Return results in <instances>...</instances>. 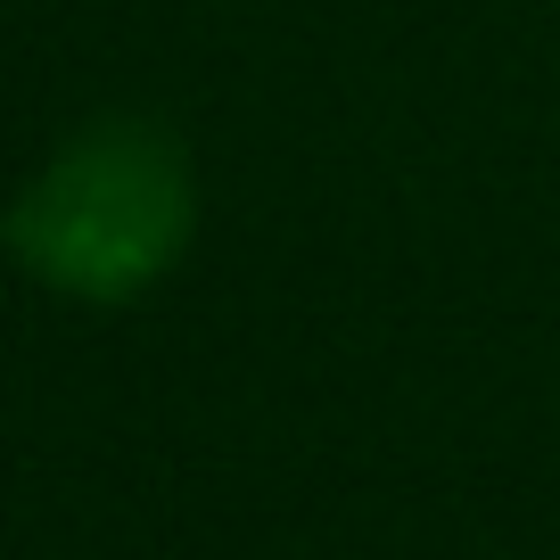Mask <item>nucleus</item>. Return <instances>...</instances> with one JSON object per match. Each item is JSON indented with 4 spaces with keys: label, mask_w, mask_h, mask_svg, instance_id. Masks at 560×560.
Segmentation results:
<instances>
[{
    "label": "nucleus",
    "mask_w": 560,
    "mask_h": 560,
    "mask_svg": "<svg viewBox=\"0 0 560 560\" xmlns=\"http://www.w3.org/2000/svg\"><path fill=\"white\" fill-rule=\"evenodd\" d=\"M198 240V165L158 116H91L25 174L0 247L50 298L116 314L182 272Z\"/></svg>",
    "instance_id": "1"
}]
</instances>
